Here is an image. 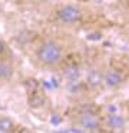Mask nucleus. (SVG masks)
Wrapping results in <instances>:
<instances>
[{
	"label": "nucleus",
	"instance_id": "f257e3e1",
	"mask_svg": "<svg viewBox=\"0 0 129 133\" xmlns=\"http://www.w3.org/2000/svg\"><path fill=\"white\" fill-rule=\"evenodd\" d=\"M36 59L45 67L57 66L63 59V47L53 39L43 40L36 49Z\"/></svg>",
	"mask_w": 129,
	"mask_h": 133
},
{
	"label": "nucleus",
	"instance_id": "f03ea898",
	"mask_svg": "<svg viewBox=\"0 0 129 133\" xmlns=\"http://www.w3.org/2000/svg\"><path fill=\"white\" fill-rule=\"evenodd\" d=\"M56 17L63 24H76L83 19V10L76 4H63L56 10Z\"/></svg>",
	"mask_w": 129,
	"mask_h": 133
},
{
	"label": "nucleus",
	"instance_id": "7ed1b4c3",
	"mask_svg": "<svg viewBox=\"0 0 129 133\" xmlns=\"http://www.w3.org/2000/svg\"><path fill=\"white\" fill-rule=\"evenodd\" d=\"M77 126L86 132H96L100 129V120L96 113L93 112H85L79 115L77 117Z\"/></svg>",
	"mask_w": 129,
	"mask_h": 133
},
{
	"label": "nucleus",
	"instance_id": "20e7f679",
	"mask_svg": "<svg viewBox=\"0 0 129 133\" xmlns=\"http://www.w3.org/2000/svg\"><path fill=\"white\" fill-rule=\"evenodd\" d=\"M105 124H106V129L110 130V132L122 133L126 127V120L122 115H119V113H110V115L106 116Z\"/></svg>",
	"mask_w": 129,
	"mask_h": 133
},
{
	"label": "nucleus",
	"instance_id": "39448f33",
	"mask_svg": "<svg viewBox=\"0 0 129 133\" xmlns=\"http://www.w3.org/2000/svg\"><path fill=\"white\" fill-rule=\"evenodd\" d=\"M123 83V75L116 69H109L103 73V84L108 89H116Z\"/></svg>",
	"mask_w": 129,
	"mask_h": 133
},
{
	"label": "nucleus",
	"instance_id": "423d86ee",
	"mask_svg": "<svg viewBox=\"0 0 129 133\" xmlns=\"http://www.w3.org/2000/svg\"><path fill=\"white\" fill-rule=\"evenodd\" d=\"M13 73H14L13 64L6 59H0V80H4V82L10 80Z\"/></svg>",
	"mask_w": 129,
	"mask_h": 133
},
{
	"label": "nucleus",
	"instance_id": "0eeeda50",
	"mask_svg": "<svg viewBox=\"0 0 129 133\" xmlns=\"http://www.w3.org/2000/svg\"><path fill=\"white\" fill-rule=\"evenodd\" d=\"M88 84L92 89H97L103 84V73L97 69H93L88 75Z\"/></svg>",
	"mask_w": 129,
	"mask_h": 133
},
{
	"label": "nucleus",
	"instance_id": "6e6552de",
	"mask_svg": "<svg viewBox=\"0 0 129 133\" xmlns=\"http://www.w3.org/2000/svg\"><path fill=\"white\" fill-rule=\"evenodd\" d=\"M16 130V124L7 116H0V133H13Z\"/></svg>",
	"mask_w": 129,
	"mask_h": 133
},
{
	"label": "nucleus",
	"instance_id": "1a4fd4ad",
	"mask_svg": "<svg viewBox=\"0 0 129 133\" xmlns=\"http://www.w3.org/2000/svg\"><path fill=\"white\" fill-rule=\"evenodd\" d=\"M6 50H7V44H6L4 42H3L2 39H0V56H2L3 53L6 52Z\"/></svg>",
	"mask_w": 129,
	"mask_h": 133
}]
</instances>
